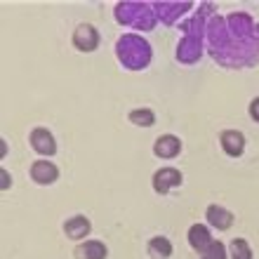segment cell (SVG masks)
<instances>
[{
	"instance_id": "1",
	"label": "cell",
	"mask_w": 259,
	"mask_h": 259,
	"mask_svg": "<svg viewBox=\"0 0 259 259\" xmlns=\"http://www.w3.org/2000/svg\"><path fill=\"white\" fill-rule=\"evenodd\" d=\"M205 42L212 59L226 68H247L259 62V45L236 40L226 26V17L212 14L205 28Z\"/></svg>"
},
{
	"instance_id": "2",
	"label": "cell",
	"mask_w": 259,
	"mask_h": 259,
	"mask_svg": "<svg viewBox=\"0 0 259 259\" xmlns=\"http://www.w3.org/2000/svg\"><path fill=\"white\" fill-rule=\"evenodd\" d=\"M212 3H203L200 10L193 14L189 21L182 24V40L177 45V62L182 64H196L203 57V45H205V28H207V19L212 17Z\"/></svg>"
},
{
	"instance_id": "3",
	"label": "cell",
	"mask_w": 259,
	"mask_h": 259,
	"mask_svg": "<svg viewBox=\"0 0 259 259\" xmlns=\"http://www.w3.org/2000/svg\"><path fill=\"white\" fill-rule=\"evenodd\" d=\"M113 17H116L120 26H130L135 31H153L158 24V14L153 10V3H144V0L116 3Z\"/></svg>"
},
{
	"instance_id": "4",
	"label": "cell",
	"mask_w": 259,
	"mask_h": 259,
	"mask_svg": "<svg viewBox=\"0 0 259 259\" xmlns=\"http://www.w3.org/2000/svg\"><path fill=\"white\" fill-rule=\"evenodd\" d=\"M116 57L127 71H144L153 59V50L139 33H125L116 42Z\"/></svg>"
},
{
	"instance_id": "5",
	"label": "cell",
	"mask_w": 259,
	"mask_h": 259,
	"mask_svg": "<svg viewBox=\"0 0 259 259\" xmlns=\"http://www.w3.org/2000/svg\"><path fill=\"white\" fill-rule=\"evenodd\" d=\"M193 7L191 0H156L153 3V10H156L158 14V21H163V24H167V26H172L175 21L182 17L184 12H189Z\"/></svg>"
},
{
	"instance_id": "6",
	"label": "cell",
	"mask_w": 259,
	"mask_h": 259,
	"mask_svg": "<svg viewBox=\"0 0 259 259\" xmlns=\"http://www.w3.org/2000/svg\"><path fill=\"white\" fill-rule=\"evenodd\" d=\"M184 182V175L177 170V167H160V170L153 172V179H151V186L158 196H167L172 189L182 186Z\"/></svg>"
},
{
	"instance_id": "7",
	"label": "cell",
	"mask_w": 259,
	"mask_h": 259,
	"mask_svg": "<svg viewBox=\"0 0 259 259\" xmlns=\"http://www.w3.org/2000/svg\"><path fill=\"white\" fill-rule=\"evenodd\" d=\"M28 142H31V149H33L35 153H40V156H45V158H52L57 153L55 135H52L48 127H35V130H31Z\"/></svg>"
},
{
	"instance_id": "8",
	"label": "cell",
	"mask_w": 259,
	"mask_h": 259,
	"mask_svg": "<svg viewBox=\"0 0 259 259\" xmlns=\"http://www.w3.org/2000/svg\"><path fill=\"white\" fill-rule=\"evenodd\" d=\"M73 45L80 52H95L99 48V31L92 24H80L73 31Z\"/></svg>"
},
{
	"instance_id": "9",
	"label": "cell",
	"mask_w": 259,
	"mask_h": 259,
	"mask_svg": "<svg viewBox=\"0 0 259 259\" xmlns=\"http://www.w3.org/2000/svg\"><path fill=\"white\" fill-rule=\"evenodd\" d=\"M219 144H222V151L231 158H240L243 151H245V135L240 130H224L219 135Z\"/></svg>"
},
{
	"instance_id": "10",
	"label": "cell",
	"mask_w": 259,
	"mask_h": 259,
	"mask_svg": "<svg viewBox=\"0 0 259 259\" xmlns=\"http://www.w3.org/2000/svg\"><path fill=\"white\" fill-rule=\"evenodd\" d=\"M31 179L40 186H50L59 179V167L52 160H35L31 165Z\"/></svg>"
},
{
	"instance_id": "11",
	"label": "cell",
	"mask_w": 259,
	"mask_h": 259,
	"mask_svg": "<svg viewBox=\"0 0 259 259\" xmlns=\"http://www.w3.org/2000/svg\"><path fill=\"white\" fill-rule=\"evenodd\" d=\"M205 219H207V224H210L212 229H217V231H229L233 226V212L222 207V205H217V203L207 205Z\"/></svg>"
},
{
	"instance_id": "12",
	"label": "cell",
	"mask_w": 259,
	"mask_h": 259,
	"mask_svg": "<svg viewBox=\"0 0 259 259\" xmlns=\"http://www.w3.org/2000/svg\"><path fill=\"white\" fill-rule=\"evenodd\" d=\"M153 153L158 158H165V160H170V158H177L182 153V139L175 135H160L153 142Z\"/></svg>"
},
{
	"instance_id": "13",
	"label": "cell",
	"mask_w": 259,
	"mask_h": 259,
	"mask_svg": "<svg viewBox=\"0 0 259 259\" xmlns=\"http://www.w3.org/2000/svg\"><path fill=\"white\" fill-rule=\"evenodd\" d=\"M92 231V224H90L88 217H82V214H75V217H68L64 222V233H66V238L71 240H85Z\"/></svg>"
},
{
	"instance_id": "14",
	"label": "cell",
	"mask_w": 259,
	"mask_h": 259,
	"mask_svg": "<svg viewBox=\"0 0 259 259\" xmlns=\"http://www.w3.org/2000/svg\"><path fill=\"white\" fill-rule=\"evenodd\" d=\"M212 233H210V226L205 224H193L191 229H189V245L196 250L198 254H203L207 247L212 245Z\"/></svg>"
},
{
	"instance_id": "15",
	"label": "cell",
	"mask_w": 259,
	"mask_h": 259,
	"mask_svg": "<svg viewBox=\"0 0 259 259\" xmlns=\"http://www.w3.org/2000/svg\"><path fill=\"white\" fill-rule=\"evenodd\" d=\"M75 259H106L109 257V247L102 240H85L75 247Z\"/></svg>"
},
{
	"instance_id": "16",
	"label": "cell",
	"mask_w": 259,
	"mask_h": 259,
	"mask_svg": "<svg viewBox=\"0 0 259 259\" xmlns=\"http://www.w3.org/2000/svg\"><path fill=\"white\" fill-rule=\"evenodd\" d=\"M149 252L153 254V257L167 259V257H172L175 247H172V240L170 238H165V236H153V238L149 240Z\"/></svg>"
},
{
	"instance_id": "17",
	"label": "cell",
	"mask_w": 259,
	"mask_h": 259,
	"mask_svg": "<svg viewBox=\"0 0 259 259\" xmlns=\"http://www.w3.org/2000/svg\"><path fill=\"white\" fill-rule=\"evenodd\" d=\"M229 259H254V252L245 238H233L229 243Z\"/></svg>"
},
{
	"instance_id": "18",
	"label": "cell",
	"mask_w": 259,
	"mask_h": 259,
	"mask_svg": "<svg viewBox=\"0 0 259 259\" xmlns=\"http://www.w3.org/2000/svg\"><path fill=\"white\" fill-rule=\"evenodd\" d=\"M130 123L137 125V127H151V125H156V113L151 109H146V106H142V109H132L130 111Z\"/></svg>"
},
{
	"instance_id": "19",
	"label": "cell",
	"mask_w": 259,
	"mask_h": 259,
	"mask_svg": "<svg viewBox=\"0 0 259 259\" xmlns=\"http://www.w3.org/2000/svg\"><path fill=\"white\" fill-rule=\"evenodd\" d=\"M200 259H229V250L222 240H212V245L200 254Z\"/></svg>"
},
{
	"instance_id": "20",
	"label": "cell",
	"mask_w": 259,
	"mask_h": 259,
	"mask_svg": "<svg viewBox=\"0 0 259 259\" xmlns=\"http://www.w3.org/2000/svg\"><path fill=\"white\" fill-rule=\"evenodd\" d=\"M250 118H252L254 123H259V97H254L252 102H250V109H247Z\"/></svg>"
},
{
	"instance_id": "21",
	"label": "cell",
	"mask_w": 259,
	"mask_h": 259,
	"mask_svg": "<svg viewBox=\"0 0 259 259\" xmlns=\"http://www.w3.org/2000/svg\"><path fill=\"white\" fill-rule=\"evenodd\" d=\"M0 177H3V191H7L12 186V177L7 175V170H0Z\"/></svg>"
}]
</instances>
